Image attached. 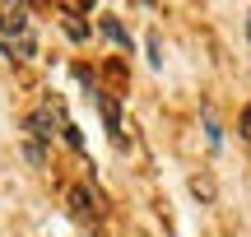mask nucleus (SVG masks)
<instances>
[{
	"label": "nucleus",
	"instance_id": "nucleus-9",
	"mask_svg": "<svg viewBox=\"0 0 251 237\" xmlns=\"http://www.w3.org/2000/svg\"><path fill=\"white\" fill-rule=\"evenodd\" d=\"M242 135L251 140V107H247V117H242Z\"/></svg>",
	"mask_w": 251,
	"mask_h": 237
},
{
	"label": "nucleus",
	"instance_id": "nucleus-4",
	"mask_svg": "<svg viewBox=\"0 0 251 237\" xmlns=\"http://www.w3.org/2000/svg\"><path fill=\"white\" fill-rule=\"evenodd\" d=\"M70 200H75V214H98V210H93V195L84 191V186H79V191H70Z\"/></svg>",
	"mask_w": 251,
	"mask_h": 237
},
{
	"label": "nucleus",
	"instance_id": "nucleus-6",
	"mask_svg": "<svg viewBox=\"0 0 251 237\" xmlns=\"http://www.w3.org/2000/svg\"><path fill=\"white\" fill-rule=\"evenodd\" d=\"M24 154H28V163H33V167H42V144H37V140H28Z\"/></svg>",
	"mask_w": 251,
	"mask_h": 237
},
{
	"label": "nucleus",
	"instance_id": "nucleus-7",
	"mask_svg": "<svg viewBox=\"0 0 251 237\" xmlns=\"http://www.w3.org/2000/svg\"><path fill=\"white\" fill-rule=\"evenodd\" d=\"M191 191H196L200 200H209V195H214V186H209V182H200V177H191Z\"/></svg>",
	"mask_w": 251,
	"mask_h": 237
},
{
	"label": "nucleus",
	"instance_id": "nucleus-3",
	"mask_svg": "<svg viewBox=\"0 0 251 237\" xmlns=\"http://www.w3.org/2000/svg\"><path fill=\"white\" fill-rule=\"evenodd\" d=\"M102 33H107V37H112L117 47H130V33H126V28H121V24H117L112 14H102Z\"/></svg>",
	"mask_w": 251,
	"mask_h": 237
},
{
	"label": "nucleus",
	"instance_id": "nucleus-8",
	"mask_svg": "<svg viewBox=\"0 0 251 237\" xmlns=\"http://www.w3.org/2000/svg\"><path fill=\"white\" fill-rule=\"evenodd\" d=\"M149 61L163 65V47H158V33H149Z\"/></svg>",
	"mask_w": 251,
	"mask_h": 237
},
{
	"label": "nucleus",
	"instance_id": "nucleus-2",
	"mask_svg": "<svg viewBox=\"0 0 251 237\" xmlns=\"http://www.w3.org/2000/svg\"><path fill=\"white\" fill-rule=\"evenodd\" d=\"M98 107H102V121H107L112 144H121V112H117V98H112V93H98Z\"/></svg>",
	"mask_w": 251,
	"mask_h": 237
},
{
	"label": "nucleus",
	"instance_id": "nucleus-5",
	"mask_svg": "<svg viewBox=\"0 0 251 237\" xmlns=\"http://www.w3.org/2000/svg\"><path fill=\"white\" fill-rule=\"evenodd\" d=\"M205 140H209V149L224 144V130H219V121H214V117H205Z\"/></svg>",
	"mask_w": 251,
	"mask_h": 237
},
{
	"label": "nucleus",
	"instance_id": "nucleus-1",
	"mask_svg": "<svg viewBox=\"0 0 251 237\" xmlns=\"http://www.w3.org/2000/svg\"><path fill=\"white\" fill-rule=\"evenodd\" d=\"M0 56H9V61H33L37 56V33H33L28 9H5L0 14Z\"/></svg>",
	"mask_w": 251,
	"mask_h": 237
}]
</instances>
